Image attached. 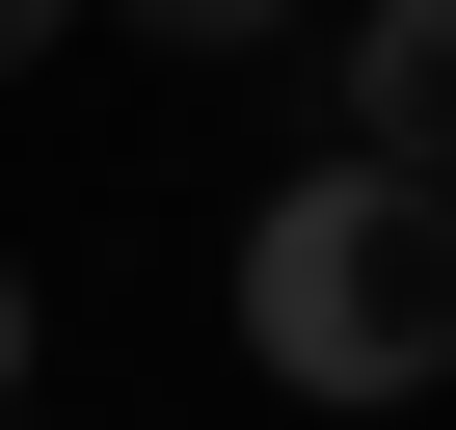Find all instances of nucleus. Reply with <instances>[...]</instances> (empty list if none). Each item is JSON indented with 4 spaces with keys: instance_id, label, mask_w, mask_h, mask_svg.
<instances>
[{
    "instance_id": "5",
    "label": "nucleus",
    "mask_w": 456,
    "mask_h": 430,
    "mask_svg": "<svg viewBox=\"0 0 456 430\" xmlns=\"http://www.w3.org/2000/svg\"><path fill=\"white\" fill-rule=\"evenodd\" d=\"M0 403H28V269H0Z\"/></svg>"
},
{
    "instance_id": "3",
    "label": "nucleus",
    "mask_w": 456,
    "mask_h": 430,
    "mask_svg": "<svg viewBox=\"0 0 456 430\" xmlns=\"http://www.w3.org/2000/svg\"><path fill=\"white\" fill-rule=\"evenodd\" d=\"M108 28H161V54H269L296 0H108Z\"/></svg>"
},
{
    "instance_id": "1",
    "label": "nucleus",
    "mask_w": 456,
    "mask_h": 430,
    "mask_svg": "<svg viewBox=\"0 0 456 430\" xmlns=\"http://www.w3.org/2000/svg\"><path fill=\"white\" fill-rule=\"evenodd\" d=\"M242 376L269 403H429L456 376V188H403V161L322 135L242 215Z\"/></svg>"
},
{
    "instance_id": "2",
    "label": "nucleus",
    "mask_w": 456,
    "mask_h": 430,
    "mask_svg": "<svg viewBox=\"0 0 456 430\" xmlns=\"http://www.w3.org/2000/svg\"><path fill=\"white\" fill-rule=\"evenodd\" d=\"M349 161L456 188V0H376V28H349Z\"/></svg>"
},
{
    "instance_id": "4",
    "label": "nucleus",
    "mask_w": 456,
    "mask_h": 430,
    "mask_svg": "<svg viewBox=\"0 0 456 430\" xmlns=\"http://www.w3.org/2000/svg\"><path fill=\"white\" fill-rule=\"evenodd\" d=\"M54 28H81V0H0V81H28V54H54Z\"/></svg>"
}]
</instances>
